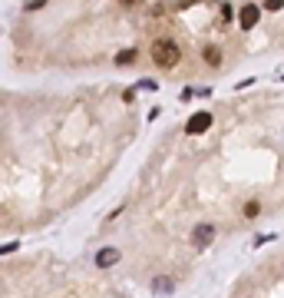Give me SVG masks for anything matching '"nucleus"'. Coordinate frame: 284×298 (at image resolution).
Segmentation results:
<instances>
[{
  "mask_svg": "<svg viewBox=\"0 0 284 298\" xmlns=\"http://www.w3.org/2000/svg\"><path fill=\"white\" fill-rule=\"evenodd\" d=\"M185 129H189V136H202V133H208V129H212V113H208V110L195 113V116L189 119V126H185Z\"/></svg>",
  "mask_w": 284,
  "mask_h": 298,
  "instance_id": "f03ea898",
  "label": "nucleus"
},
{
  "mask_svg": "<svg viewBox=\"0 0 284 298\" xmlns=\"http://www.w3.org/2000/svg\"><path fill=\"white\" fill-rule=\"evenodd\" d=\"M258 17H261V7H254V4H248V7L241 10V14H238V20H241V27H245V30H251V27L258 24Z\"/></svg>",
  "mask_w": 284,
  "mask_h": 298,
  "instance_id": "20e7f679",
  "label": "nucleus"
},
{
  "mask_svg": "<svg viewBox=\"0 0 284 298\" xmlns=\"http://www.w3.org/2000/svg\"><path fill=\"white\" fill-rule=\"evenodd\" d=\"M215 239V226L212 222H202V226H195V232H192V242L195 245H208Z\"/></svg>",
  "mask_w": 284,
  "mask_h": 298,
  "instance_id": "7ed1b4c3",
  "label": "nucleus"
},
{
  "mask_svg": "<svg viewBox=\"0 0 284 298\" xmlns=\"http://www.w3.org/2000/svg\"><path fill=\"white\" fill-rule=\"evenodd\" d=\"M179 56H182V50H179L175 40H156V43H152V60H156L159 66H166V70L179 63Z\"/></svg>",
  "mask_w": 284,
  "mask_h": 298,
  "instance_id": "f257e3e1",
  "label": "nucleus"
},
{
  "mask_svg": "<svg viewBox=\"0 0 284 298\" xmlns=\"http://www.w3.org/2000/svg\"><path fill=\"white\" fill-rule=\"evenodd\" d=\"M205 63H208V66H218V63H221V50L205 47Z\"/></svg>",
  "mask_w": 284,
  "mask_h": 298,
  "instance_id": "0eeeda50",
  "label": "nucleus"
},
{
  "mask_svg": "<svg viewBox=\"0 0 284 298\" xmlns=\"http://www.w3.org/2000/svg\"><path fill=\"white\" fill-rule=\"evenodd\" d=\"M258 209H261L258 202H248V205H245V215H248V219H254V215H258Z\"/></svg>",
  "mask_w": 284,
  "mask_h": 298,
  "instance_id": "1a4fd4ad",
  "label": "nucleus"
},
{
  "mask_svg": "<svg viewBox=\"0 0 284 298\" xmlns=\"http://www.w3.org/2000/svg\"><path fill=\"white\" fill-rule=\"evenodd\" d=\"M172 288H175V282H172V278H162V275L152 282V291H156V295H169Z\"/></svg>",
  "mask_w": 284,
  "mask_h": 298,
  "instance_id": "423d86ee",
  "label": "nucleus"
},
{
  "mask_svg": "<svg viewBox=\"0 0 284 298\" xmlns=\"http://www.w3.org/2000/svg\"><path fill=\"white\" fill-rule=\"evenodd\" d=\"M132 60H135V50H122V53L116 56V63H119V66H129Z\"/></svg>",
  "mask_w": 284,
  "mask_h": 298,
  "instance_id": "6e6552de",
  "label": "nucleus"
},
{
  "mask_svg": "<svg viewBox=\"0 0 284 298\" xmlns=\"http://www.w3.org/2000/svg\"><path fill=\"white\" fill-rule=\"evenodd\" d=\"M119 262V249H99L96 252V265L99 268H112Z\"/></svg>",
  "mask_w": 284,
  "mask_h": 298,
  "instance_id": "39448f33",
  "label": "nucleus"
}]
</instances>
